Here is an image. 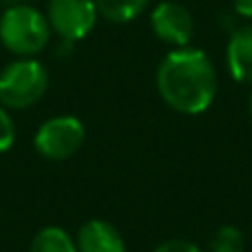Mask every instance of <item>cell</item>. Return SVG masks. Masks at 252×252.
<instances>
[{
    "mask_svg": "<svg viewBox=\"0 0 252 252\" xmlns=\"http://www.w3.org/2000/svg\"><path fill=\"white\" fill-rule=\"evenodd\" d=\"M97 7L93 0H51L47 9L49 27L64 42L87 38L97 22Z\"/></svg>",
    "mask_w": 252,
    "mask_h": 252,
    "instance_id": "5b68a950",
    "label": "cell"
},
{
    "mask_svg": "<svg viewBox=\"0 0 252 252\" xmlns=\"http://www.w3.org/2000/svg\"><path fill=\"white\" fill-rule=\"evenodd\" d=\"M232 11L241 18H252V0H232Z\"/></svg>",
    "mask_w": 252,
    "mask_h": 252,
    "instance_id": "5bb4252c",
    "label": "cell"
},
{
    "mask_svg": "<svg viewBox=\"0 0 252 252\" xmlns=\"http://www.w3.org/2000/svg\"><path fill=\"white\" fill-rule=\"evenodd\" d=\"M151 29L157 40L175 49L188 47L195 33V20L184 4L164 0L151 11Z\"/></svg>",
    "mask_w": 252,
    "mask_h": 252,
    "instance_id": "8992f818",
    "label": "cell"
},
{
    "mask_svg": "<svg viewBox=\"0 0 252 252\" xmlns=\"http://www.w3.org/2000/svg\"><path fill=\"white\" fill-rule=\"evenodd\" d=\"M29 252H78L75 239L58 226H47L35 232Z\"/></svg>",
    "mask_w": 252,
    "mask_h": 252,
    "instance_id": "9c48e42d",
    "label": "cell"
},
{
    "mask_svg": "<svg viewBox=\"0 0 252 252\" xmlns=\"http://www.w3.org/2000/svg\"><path fill=\"white\" fill-rule=\"evenodd\" d=\"M244 235L235 226H221L210 239V252H244Z\"/></svg>",
    "mask_w": 252,
    "mask_h": 252,
    "instance_id": "8fae6325",
    "label": "cell"
},
{
    "mask_svg": "<svg viewBox=\"0 0 252 252\" xmlns=\"http://www.w3.org/2000/svg\"><path fill=\"white\" fill-rule=\"evenodd\" d=\"M0 2H13V4H18L20 0H0Z\"/></svg>",
    "mask_w": 252,
    "mask_h": 252,
    "instance_id": "2e32d148",
    "label": "cell"
},
{
    "mask_svg": "<svg viewBox=\"0 0 252 252\" xmlns=\"http://www.w3.org/2000/svg\"><path fill=\"white\" fill-rule=\"evenodd\" d=\"M157 91L173 111L199 115L217 95V71L208 53L182 47L166 53L157 66Z\"/></svg>",
    "mask_w": 252,
    "mask_h": 252,
    "instance_id": "6da1fadb",
    "label": "cell"
},
{
    "mask_svg": "<svg viewBox=\"0 0 252 252\" xmlns=\"http://www.w3.org/2000/svg\"><path fill=\"white\" fill-rule=\"evenodd\" d=\"M248 113H250V118H252V91H250V95H248Z\"/></svg>",
    "mask_w": 252,
    "mask_h": 252,
    "instance_id": "9a60e30c",
    "label": "cell"
},
{
    "mask_svg": "<svg viewBox=\"0 0 252 252\" xmlns=\"http://www.w3.org/2000/svg\"><path fill=\"white\" fill-rule=\"evenodd\" d=\"M87 130L75 115H56L38 128L33 146L44 159L62 161L73 157L82 148Z\"/></svg>",
    "mask_w": 252,
    "mask_h": 252,
    "instance_id": "277c9868",
    "label": "cell"
},
{
    "mask_svg": "<svg viewBox=\"0 0 252 252\" xmlns=\"http://www.w3.org/2000/svg\"><path fill=\"white\" fill-rule=\"evenodd\" d=\"M47 89V66L35 58H20L0 71V104L9 111H22L38 104Z\"/></svg>",
    "mask_w": 252,
    "mask_h": 252,
    "instance_id": "3957f363",
    "label": "cell"
},
{
    "mask_svg": "<svg viewBox=\"0 0 252 252\" xmlns=\"http://www.w3.org/2000/svg\"><path fill=\"white\" fill-rule=\"evenodd\" d=\"M153 252H201V250H199V246L188 239H170V241L159 244Z\"/></svg>",
    "mask_w": 252,
    "mask_h": 252,
    "instance_id": "4fadbf2b",
    "label": "cell"
},
{
    "mask_svg": "<svg viewBox=\"0 0 252 252\" xmlns=\"http://www.w3.org/2000/svg\"><path fill=\"white\" fill-rule=\"evenodd\" d=\"M226 62L232 80L252 84V25H241L230 31Z\"/></svg>",
    "mask_w": 252,
    "mask_h": 252,
    "instance_id": "ba28073f",
    "label": "cell"
},
{
    "mask_svg": "<svg viewBox=\"0 0 252 252\" xmlns=\"http://www.w3.org/2000/svg\"><path fill=\"white\" fill-rule=\"evenodd\" d=\"M51 40L47 16L29 4H11L0 16V42L20 58H33Z\"/></svg>",
    "mask_w": 252,
    "mask_h": 252,
    "instance_id": "7a4b0ae2",
    "label": "cell"
},
{
    "mask_svg": "<svg viewBox=\"0 0 252 252\" xmlns=\"http://www.w3.org/2000/svg\"><path fill=\"white\" fill-rule=\"evenodd\" d=\"M97 13L109 22H130L144 13L151 0H93Z\"/></svg>",
    "mask_w": 252,
    "mask_h": 252,
    "instance_id": "30bf717a",
    "label": "cell"
},
{
    "mask_svg": "<svg viewBox=\"0 0 252 252\" xmlns=\"http://www.w3.org/2000/svg\"><path fill=\"white\" fill-rule=\"evenodd\" d=\"M16 142V122L9 109L0 104V153H7Z\"/></svg>",
    "mask_w": 252,
    "mask_h": 252,
    "instance_id": "7c38bea8",
    "label": "cell"
},
{
    "mask_svg": "<svg viewBox=\"0 0 252 252\" xmlns=\"http://www.w3.org/2000/svg\"><path fill=\"white\" fill-rule=\"evenodd\" d=\"M75 246L78 252H126L118 228L104 219H89L87 223H82Z\"/></svg>",
    "mask_w": 252,
    "mask_h": 252,
    "instance_id": "52a82bcc",
    "label": "cell"
}]
</instances>
